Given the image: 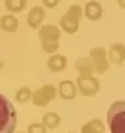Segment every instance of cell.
Returning <instances> with one entry per match:
<instances>
[{"mask_svg": "<svg viewBox=\"0 0 125 133\" xmlns=\"http://www.w3.org/2000/svg\"><path fill=\"white\" fill-rule=\"evenodd\" d=\"M16 133H24V132H16Z\"/></svg>", "mask_w": 125, "mask_h": 133, "instance_id": "cell-23", "label": "cell"}, {"mask_svg": "<svg viewBox=\"0 0 125 133\" xmlns=\"http://www.w3.org/2000/svg\"><path fill=\"white\" fill-rule=\"evenodd\" d=\"M32 95H33L32 89L25 85V87H21V88L17 89V92L15 95V100L20 104H25V103H28V101L32 100Z\"/></svg>", "mask_w": 125, "mask_h": 133, "instance_id": "cell-18", "label": "cell"}, {"mask_svg": "<svg viewBox=\"0 0 125 133\" xmlns=\"http://www.w3.org/2000/svg\"><path fill=\"white\" fill-rule=\"evenodd\" d=\"M5 8L9 14H19L23 12L27 7V0H5Z\"/></svg>", "mask_w": 125, "mask_h": 133, "instance_id": "cell-17", "label": "cell"}, {"mask_svg": "<svg viewBox=\"0 0 125 133\" xmlns=\"http://www.w3.org/2000/svg\"><path fill=\"white\" fill-rule=\"evenodd\" d=\"M57 95L60 98L67 100V101H71L75 100L77 96V87L73 81L71 80H64L60 81L59 87H57Z\"/></svg>", "mask_w": 125, "mask_h": 133, "instance_id": "cell-8", "label": "cell"}, {"mask_svg": "<svg viewBox=\"0 0 125 133\" xmlns=\"http://www.w3.org/2000/svg\"><path fill=\"white\" fill-rule=\"evenodd\" d=\"M76 69L80 75H93L96 73L95 64L89 57H80L76 61Z\"/></svg>", "mask_w": 125, "mask_h": 133, "instance_id": "cell-15", "label": "cell"}, {"mask_svg": "<svg viewBox=\"0 0 125 133\" xmlns=\"http://www.w3.org/2000/svg\"><path fill=\"white\" fill-rule=\"evenodd\" d=\"M61 37V29L55 24H43L39 28L40 45L44 52L49 55L56 53L59 49V41Z\"/></svg>", "mask_w": 125, "mask_h": 133, "instance_id": "cell-1", "label": "cell"}, {"mask_svg": "<svg viewBox=\"0 0 125 133\" xmlns=\"http://www.w3.org/2000/svg\"><path fill=\"white\" fill-rule=\"evenodd\" d=\"M60 2H61V0H41L44 8H48V9H52L55 7H57V4Z\"/></svg>", "mask_w": 125, "mask_h": 133, "instance_id": "cell-20", "label": "cell"}, {"mask_svg": "<svg viewBox=\"0 0 125 133\" xmlns=\"http://www.w3.org/2000/svg\"><path fill=\"white\" fill-rule=\"evenodd\" d=\"M117 4L120 8H124L125 9V0H117Z\"/></svg>", "mask_w": 125, "mask_h": 133, "instance_id": "cell-21", "label": "cell"}, {"mask_svg": "<svg viewBox=\"0 0 125 133\" xmlns=\"http://www.w3.org/2000/svg\"><path fill=\"white\" fill-rule=\"evenodd\" d=\"M17 113L14 104L0 93V133H15Z\"/></svg>", "mask_w": 125, "mask_h": 133, "instance_id": "cell-2", "label": "cell"}, {"mask_svg": "<svg viewBox=\"0 0 125 133\" xmlns=\"http://www.w3.org/2000/svg\"><path fill=\"white\" fill-rule=\"evenodd\" d=\"M56 96H57L56 87H53L52 84H45V85H41L40 88H37L33 92L31 101L35 107L43 108V107H47L51 101H53L56 98Z\"/></svg>", "mask_w": 125, "mask_h": 133, "instance_id": "cell-5", "label": "cell"}, {"mask_svg": "<svg viewBox=\"0 0 125 133\" xmlns=\"http://www.w3.org/2000/svg\"><path fill=\"white\" fill-rule=\"evenodd\" d=\"M47 66L52 72H61L67 66V57L61 53H53L47 60Z\"/></svg>", "mask_w": 125, "mask_h": 133, "instance_id": "cell-12", "label": "cell"}, {"mask_svg": "<svg viewBox=\"0 0 125 133\" xmlns=\"http://www.w3.org/2000/svg\"><path fill=\"white\" fill-rule=\"evenodd\" d=\"M75 84L83 96L92 97L96 96L100 91V81L93 75H78Z\"/></svg>", "mask_w": 125, "mask_h": 133, "instance_id": "cell-6", "label": "cell"}, {"mask_svg": "<svg viewBox=\"0 0 125 133\" xmlns=\"http://www.w3.org/2000/svg\"><path fill=\"white\" fill-rule=\"evenodd\" d=\"M41 124L47 129H56V128H59L60 124H61V117L57 113H55V112H48V113H45L43 116Z\"/></svg>", "mask_w": 125, "mask_h": 133, "instance_id": "cell-16", "label": "cell"}, {"mask_svg": "<svg viewBox=\"0 0 125 133\" xmlns=\"http://www.w3.org/2000/svg\"><path fill=\"white\" fill-rule=\"evenodd\" d=\"M81 17H83V8L77 4L71 5L60 19L61 29L68 35H73L78 31V24H80Z\"/></svg>", "mask_w": 125, "mask_h": 133, "instance_id": "cell-4", "label": "cell"}, {"mask_svg": "<svg viewBox=\"0 0 125 133\" xmlns=\"http://www.w3.org/2000/svg\"><path fill=\"white\" fill-rule=\"evenodd\" d=\"M88 2H89V0H88Z\"/></svg>", "mask_w": 125, "mask_h": 133, "instance_id": "cell-24", "label": "cell"}, {"mask_svg": "<svg viewBox=\"0 0 125 133\" xmlns=\"http://www.w3.org/2000/svg\"><path fill=\"white\" fill-rule=\"evenodd\" d=\"M84 15L92 21L100 20L103 16V5L96 0H89L84 7Z\"/></svg>", "mask_w": 125, "mask_h": 133, "instance_id": "cell-11", "label": "cell"}, {"mask_svg": "<svg viewBox=\"0 0 125 133\" xmlns=\"http://www.w3.org/2000/svg\"><path fill=\"white\" fill-rule=\"evenodd\" d=\"M27 133H47V128L41 123H32L28 125Z\"/></svg>", "mask_w": 125, "mask_h": 133, "instance_id": "cell-19", "label": "cell"}, {"mask_svg": "<svg viewBox=\"0 0 125 133\" xmlns=\"http://www.w3.org/2000/svg\"><path fill=\"white\" fill-rule=\"evenodd\" d=\"M0 28L5 32H16L17 28H19V20L16 16H14L12 14H7V15H3L0 17Z\"/></svg>", "mask_w": 125, "mask_h": 133, "instance_id": "cell-13", "label": "cell"}, {"mask_svg": "<svg viewBox=\"0 0 125 133\" xmlns=\"http://www.w3.org/2000/svg\"><path fill=\"white\" fill-rule=\"evenodd\" d=\"M92 63L95 64V69L96 73L98 75H104L109 69V60H108V52L104 47H93L89 51V56H88Z\"/></svg>", "mask_w": 125, "mask_h": 133, "instance_id": "cell-7", "label": "cell"}, {"mask_svg": "<svg viewBox=\"0 0 125 133\" xmlns=\"http://www.w3.org/2000/svg\"><path fill=\"white\" fill-rule=\"evenodd\" d=\"M108 60L116 65H121L125 63V44L122 43H115L109 47L108 52Z\"/></svg>", "mask_w": 125, "mask_h": 133, "instance_id": "cell-10", "label": "cell"}, {"mask_svg": "<svg viewBox=\"0 0 125 133\" xmlns=\"http://www.w3.org/2000/svg\"><path fill=\"white\" fill-rule=\"evenodd\" d=\"M107 124L110 133H125V100L110 104L107 112Z\"/></svg>", "mask_w": 125, "mask_h": 133, "instance_id": "cell-3", "label": "cell"}, {"mask_svg": "<svg viewBox=\"0 0 125 133\" xmlns=\"http://www.w3.org/2000/svg\"><path fill=\"white\" fill-rule=\"evenodd\" d=\"M45 17V8L41 5L32 7L27 15V24L31 28H40Z\"/></svg>", "mask_w": 125, "mask_h": 133, "instance_id": "cell-9", "label": "cell"}, {"mask_svg": "<svg viewBox=\"0 0 125 133\" xmlns=\"http://www.w3.org/2000/svg\"><path fill=\"white\" fill-rule=\"evenodd\" d=\"M68 133H76V132H68Z\"/></svg>", "mask_w": 125, "mask_h": 133, "instance_id": "cell-22", "label": "cell"}, {"mask_svg": "<svg viewBox=\"0 0 125 133\" xmlns=\"http://www.w3.org/2000/svg\"><path fill=\"white\" fill-rule=\"evenodd\" d=\"M80 133H105V125L100 118H92L81 125Z\"/></svg>", "mask_w": 125, "mask_h": 133, "instance_id": "cell-14", "label": "cell"}]
</instances>
